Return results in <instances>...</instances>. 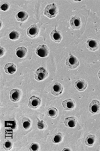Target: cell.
Returning a JSON list of instances; mask_svg holds the SVG:
<instances>
[{
	"label": "cell",
	"instance_id": "6da1fadb",
	"mask_svg": "<svg viewBox=\"0 0 100 151\" xmlns=\"http://www.w3.org/2000/svg\"><path fill=\"white\" fill-rule=\"evenodd\" d=\"M58 14V9L55 4L47 5L44 9V15L48 18H54Z\"/></svg>",
	"mask_w": 100,
	"mask_h": 151
},
{
	"label": "cell",
	"instance_id": "7a4b0ae2",
	"mask_svg": "<svg viewBox=\"0 0 100 151\" xmlns=\"http://www.w3.org/2000/svg\"><path fill=\"white\" fill-rule=\"evenodd\" d=\"M34 75L37 81H43L48 77V72L43 67H40L35 72Z\"/></svg>",
	"mask_w": 100,
	"mask_h": 151
},
{
	"label": "cell",
	"instance_id": "3957f363",
	"mask_svg": "<svg viewBox=\"0 0 100 151\" xmlns=\"http://www.w3.org/2000/svg\"><path fill=\"white\" fill-rule=\"evenodd\" d=\"M66 66L69 69H76L79 65V62L76 56L70 55L66 60Z\"/></svg>",
	"mask_w": 100,
	"mask_h": 151
},
{
	"label": "cell",
	"instance_id": "277c9868",
	"mask_svg": "<svg viewBox=\"0 0 100 151\" xmlns=\"http://www.w3.org/2000/svg\"><path fill=\"white\" fill-rule=\"evenodd\" d=\"M49 48L46 45H39L36 49V54L41 58H46L49 55Z\"/></svg>",
	"mask_w": 100,
	"mask_h": 151
},
{
	"label": "cell",
	"instance_id": "5b68a950",
	"mask_svg": "<svg viewBox=\"0 0 100 151\" xmlns=\"http://www.w3.org/2000/svg\"><path fill=\"white\" fill-rule=\"evenodd\" d=\"M41 99L39 97L36 96H32L31 98L29 99L28 102V106L30 108L32 109H36L38 108L40 105H41Z\"/></svg>",
	"mask_w": 100,
	"mask_h": 151
},
{
	"label": "cell",
	"instance_id": "8992f818",
	"mask_svg": "<svg viewBox=\"0 0 100 151\" xmlns=\"http://www.w3.org/2000/svg\"><path fill=\"white\" fill-rule=\"evenodd\" d=\"M21 96V91L19 89L15 88L9 92V98L13 102H17L20 100Z\"/></svg>",
	"mask_w": 100,
	"mask_h": 151
},
{
	"label": "cell",
	"instance_id": "52a82bcc",
	"mask_svg": "<svg viewBox=\"0 0 100 151\" xmlns=\"http://www.w3.org/2000/svg\"><path fill=\"white\" fill-rule=\"evenodd\" d=\"M89 110L93 115L98 114L100 111V102L97 100H93L90 103L89 106Z\"/></svg>",
	"mask_w": 100,
	"mask_h": 151
},
{
	"label": "cell",
	"instance_id": "ba28073f",
	"mask_svg": "<svg viewBox=\"0 0 100 151\" xmlns=\"http://www.w3.org/2000/svg\"><path fill=\"white\" fill-rule=\"evenodd\" d=\"M39 29L36 25H31L27 29V34L29 38H35L39 34Z\"/></svg>",
	"mask_w": 100,
	"mask_h": 151
},
{
	"label": "cell",
	"instance_id": "9c48e42d",
	"mask_svg": "<svg viewBox=\"0 0 100 151\" xmlns=\"http://www.w3.org/2000/svg\"><path fill=\"white\" fill-rule=\"evenodd\" d=\"M62 106H63V108L64 110L69 111L74 110L76 107V102L74 100H72L71 98L67 99V100H65L62 102Z\"/></svg>",
	"mask_w": 100,
	"mask_h": 151
},
{
	"label": "cell",
	"instance_id": "30bf717a",
	"mask_svg": "<svg viewBox=\"0 0 100 151\" xmlns=\"http://www.w3.org/2000/svg\"><path fill=\"white\" fill-rule=\"evenodd\" d=\"M70 25L73 29H79L81 26V19L78 16H72V18L70 19Z\"/></svg>",
	"mask_w": 100,
	"mask_h": 151
},
{
	"label": "cell",
	"instance_id": "8fae6325",
	"mask_svg": "<svg viewBox=\"0 0 100 151\" xmlns=\"http://www.w3.org/2000/svg\"><path fill=\"white\" fill-rule=\"evenodd\" d=\"M64 87L59 82H56L51 88V94L54 96H59L63 92Z\"/></svg>",
	"mask_w": 100,
	"mask_h": 151
},
{
	"label": "cell",
	"instance_id": "7c38bea8",
	"mask_svg": "<svg viewBox=\"0 0 100 151\" xmlns=\"http://www.w3.org/2000/svg\"><path fill=\"white\" fill-rule=\"evenodd\" d=\"M86 46L87 49L90 51H96L99 48L98 43L96 40L94 39H87L86 42Z\"/></svg>",
	"mask_w": 100,
	"mask_h": 151
},
{
	"label": "cell",
	"instance_id": "4fadbf2b",
	"mask_svg": "<svg viewBox=\"0 0 100 151\" xmlns=\"http://www.w3.org/2000/svg\"><path fill=\"white\" fill-rule=\"evenodd\" d=\"M4 71L6 74H13L17 71V66L14 63H7L4 66Z\"/></svg>",
	"mask_w": 100,
	"mask_h": 151
},
{
	"label": "cell",
	"instance_id": "5bb4252c",
	"mask_svg": "<svg viewBox=\"0 0 100 151\" xmlns=\"http://www.w3.org/2000/svg\"><path fill=\"white\" fill-rule=\"evenodd\" d=\"M50 37H51V39L52 40L56 43H59L62 39L61 33H60L59 31H57L56 29H54V30L51 32V34H50Z\"/></svg>",
	"mask_w": 100,
	"mask_h": 151
},
{
	"label": "cell",
	"instance_id": "9a60e30c",
	"mask_svg": "<svg viewBox=\"0 0 100 151\" xmlns=\"http://www.w3.org/2000/svg\"><path fill=\"white\" fill-rule=\"evenodd\" d=\"M87 84L84 80H78L75 83V87L79 92H83L87 88Z\"/></svg>",
	"mask_w": 100,
	"mask_h": 151
},
{
	"label": "cell",
	"instance_id": "2e32d148",
	"mask_svg": "<svg viewBox=\"0 0 100 151\" xmlns=\"http://www.w3.org/2000/svg\"><path fill=\"white\" fill-rule=\"evenodd\" d=\"M64 124L66 127L69 128H74L76 126L77 120L76 118L73 117V116H70V117H67L64 120Z\"/></svg>",
	"mask_w": 100,
	"mask_h": 151
},
{
	"label": "cell",
	"instance_id": "e0dca14e",
	"mask_svg": "<svg viewBox=\"0 0 100 151\" xmlns=\"http://www.w3.org/2000/svg\"><path fill=\"white\" fill-rule=\"evenodd\" d=\"M28 17H29L28 14H27L26 11H19L18 13L16 14V18L18 21L24 22L28 19Z\"/></svg>",
	"mask_w": 100,
	"mask_h": 151
},
{
	"label": "cell",
	"instance_id": "ac0fdd59",
	"mask_svg": "<svg viewBox=\"0 0 100 151\" xmlns=\"http://www.w3.org/2000/svg\"><path fill=\"white\" fill-rule=\"evenodd\" d=\"M27 53V49L26 47L21 46L16 49V55L19 58H24Z\"/></svg>",
	"mask_w": 100,
	"mask_h": 151
},
{
	"label": "cell",
	"instance_id": "d6986e66",
	"mask_svg": "<svg viewBox=\"0 0 100 151\" xmlns=\"http://www.w3.org/2000/svg\"><path fill=\"white\" fill-rule=\"evenodd\" d=\"M47 115L51 117V118H56L57 115H58V110L55 107H51V108H49L47 109V112H46Z\"/></svg>",
	"mask_w": 100,
	"mask_h": 151
},
{
	"label": "cell",
	"instance_id": "ffe728a7",
	"mask_svg": "<svg viewBox=\"0 0 100 151\" xmlns=\"http://www.w3.org/2000/svg\"><path fill=\"white\" fill-rule=\"evenodd\" d=\"M95 142H96V137L93 135H89L85 140V143L87 146V147H92L94 145Z\"/></svg>",
	"mask_w": 100,
	"mask_h": 151
},
{
	"label": "cell",
	"instance_id": "44dd1931",
	"mask_svg": "<svg viewBox=\"0 0 100 151\" xmlns=\"http://www.w3.org/2000/svg\"><path fill=\"white\" fill-rule=\"evenodd\" d=\"M63 138H64V135L61 132H58L57 133L56 135L54 136V137L53 138V139H52V142L54 143H59L61 142L62 140H63Z\"/></svg>",
	"mask_w": 100,
	"mask_h": 151
},
{
	"label": "cell",
	"instance_id": "7402d4cb",
	"mask_svg": "<svg viewBox=\"0 0 100 151\" xmlns=\"http://www.w3.org/2000/svg\"><path fill=\"white\" fill-rule=\"evenodd\" d=\"M22 125H23V127L24 129L27 130L31 127V122L28 118H24L22 120Z\"/></svg>",
	"mask_w": 100,
	"mask_h": 151
},
{
	"label": "cell",
	"instance_id": "603a6c76",
	"mask_svg": "<svg viewBox=\"0 0 100 151\" xmlns=\"http://www.w3.org/2000/svg\"><path fill=\"white\" fill-rule=\"evenodd\" d=\"M20 36L19 32L17 31H12L11 33L9 34V38L11 39V40H17L18 39Z\"/></svg>",
	"mask_w": 100,
	"mask_h": 151
},
{
	"label": "cell",
	"instance_id": "cb8c5ba5",
	"mask_svg": "<svg viewBox=\"0 0 100 151\" xmlns=\"http://www.w3.org/2000/svg\"><path fill=\"white\" fill-rule=\"evenodd\" d=\"M37 127L39 130H44L47 127V125L44 120H39V119H37Z\"/></svg>",
	"mask_w": 100,
	"mask_h": 151
},
{
	"label": "cell",
	"instance_id": "d4e9b609",
	"mask_svg": "<svg viewBox=\"0 0 100 151\" xmlns=\"http://www.w3.org/2000/svg\"><path fill=\"white\" fill-rule=\"evenodd\" d=\"M13 147V144L10 140L5 141L4 143V148L6 150H10Z\"/></svg>",
	"mask_w": 100,
	"mask_h": 151
},
{
	"label": "cell",
	"instance_id": "484cf974",
	"mask_svg": "<svg viewBox=\"0 0 100 151\" xmlns=\"http://www.w3.org/2000/svg\"><path fill=\"white\" fill-rule=\"evenodd\" d=\"M39 148V145L37 144V143L36 142H33L31 143V145H30V147H29V150H38Z\"/></svg>",
	"mask_w": 100,
	"mask_h": 151
},
{
	"label": "cell",
	"instance_id": "4316f807",
	"mask_svg": "<svg viewBox=\"0 0 100 151\" xmlns=\"http://www.w3.org/2000/svg\"><path fill=\"white\" fill-rule=\"evenodd\" d=\"M9 7H10V5L8 3H4V4L1 5V9L2 11H6L8 10V9H9Z\"/></svg>",
	"mask_w": 100,
	"mask_h": 151
},
{
	"label": "cell",
	"instance_id": "83f0119b",
	"mask_svg": "<svg viewBox=\"0 0 100 151\" xmlns=\"http://www.w3.org/2000/svg\"><path fill=\"white\" fill-rule=\"evenodd\" d=\"M6 54V49L3 47H0V56L2 57Z\"/></svg>",
	"mask_w": 100,
	"mask_h": 151
},
{
	"label": "cell",
	"instance_id": "f1b7e54d",
	"mask_svg": "<svg viewBox=\"0 0 100 151\" xmlns=\"http://www.w3.org/2000/svg\"><path fill=\"white\" fill-rule=\"evenodd\" d=\"M63 151H65V150H71V149H70L69 148H63V150H62Z\"/></svg>",
	"mask_w": 100,
	"mask_h": 151
},
{
	"label": "cell",
	"instance_id": "f546056e",
	"mask_svg": "<svg viewBox=\"0 0 100 151\" xmlns=\"http://www.w3.org/2000/svg\"><path fill=\"white\" fill-rule=\"evenodd\" d=\"M98 77H99V80H100V70L99 71V72H98Z\"/></svg>",
	"mask_w": 100,
	"mask_h": 151
}]
</instances>
